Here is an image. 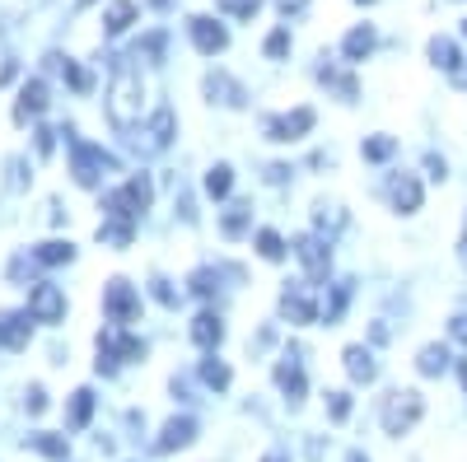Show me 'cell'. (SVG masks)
Wrapping results in <instances>:
<instances>
[{
	"label": "cell",
	"mask_w": 467,
	"mask_h": 462,
	"mask_svg": "<svg viewBox=\"0 0 467 462\" xmlns=\"http://www.w3.org/2000/svg\"><path fill=\"white\" fill-rule=\"evenodd\" d=\"M136 56H112V85H108V118L117 131H136L140 127V108H145V85L140 70L131 66Z\"/></svg>",
	"instance_id": "cell-1"
},
{
	"label": "cell",
	"mask_w": 467,
	"mask_h": 462,
	"mask_svg": "<svg viewBox=\"0 0 467 462\" xmlns=\"http://www.w3.org/2000/svg\"><path fill=\"white\" fill-rule=\"evenodd\" d=\"M61 136H66V145H70V178H75V187H89V191H94V187L103 182V173H117V154H108L103 145L80 140L70 122L61 127Z\"/></svg>",
	"instance_id": "cell-2"
},
{
	"label": "cell",
	"mask_w": 467,
	"mask_h": 462,
	"mask_svg": "<svg viewBox=\"0 0 467 462\" xmlns=\"http://www.w3.org/2000/svg\"><path fill=\"white\" fill-rule=\"evenodd\" d=\"M122 360H145V341L140 336H127L122 323H112V327L99 332V360H94V369L112 378Z\"/></svg>",
	"instance_id": "cell-3"
},
{
	"label": "cell",
	"mask_w": 467,
	"mask_h": 462,
	"mask_svg": "<svg viewBox=\"0 0 467 462\" xmlns=\"http://www.w3.org/2000/svg\"><path fill=\"white\" fill-rule=\"evenodd\" d=\"M425 416V397L416 393V388H393L383 397V406H379V420H383V430L388 435H407V430H416V420Z\"/></svg>",
	"instance_id": "cell-4"
},
{
	"label": "cell",
	"mask_w": 467,
	"mask_h": 462,
	"mask_svg": "<svg viewBox=\"0 0 467 462\" xmlns=\"http://www.w3.org/2000/svg\"><path fill=\"white\" fill-rule=\"evenodd\" d=\"M173 136H178V122H173V108L164 103V108H154L150 127H136L127 140H131V149L140 154V159H150V154H164L173 145Z\"/></svg>",
	"instance_id": "cell-5"
},
{
	"label": "cell",
	"mask_w": 467,
	"mask_h": 462,
	"mask_svg": "<svg viewBox=\"0 0 467 462\" xmlns=\"http://www.w3.org/2000/svg\"><path fill=\"white\" fill-rule=\"evenodd\" d=\"M318 112L314 108H295V112H262V136L276 140V145H290V140H304L314 131Z\"/></svg>",
	"instance_id": "cell-6"
},
{
	"label": "cell",
	"mask_w": 467,
	"mask_h": 462,
	"mask_svg": "<svg viewBox=\"0 0 467 462\" xmlns=\"http://www.w3.org/2000/svg\"><path fill=\"white\" fill-rule=\"evenodd\" d=\"M103 313H108V323H136V313H140V294H136V285L127 281V276H112L108 285H103Z\"/></svg>",
	"instance_id": "cell-7"
},
{
	"label": "cell",
	"mask_w": 467,
	"mask_h": 462,
	"mask_svg": "<svg viewBox=\"0 0 467 462\" xmlns=\"http://www.w3.org/2000/svg\"><path fill=\"white\" fill-rule=\"evenodd\" d=\"M314 285H318V281H290V285L281 290V318H285V323L304 327V323L318 318V294H314Z\"/></svg>",
	"instance_id": "cell-8"
},
{
	"label": "cell",
	"mask_w": 467,
	"mask_h": 462,
	"mask_svg": "<svg viewBox=\"0 0 467 462\" xmlns=\"http://www.w3.org/2000/svg\"><path fill=\"white\" fill-rule=\"evenodd\" d=\"M290 252L304 262V272H308V281H327V266H332V248H327V239L323 234H299L295 243H290Z\"/></svg>",
	"instance_id": "cell-9"
},
{
	"label": "cell",
	"mask_w": 467,
	"mask_h": 462,
	"mask_svg": "<svg viewBox=\"0 0 467 462\" xmlns=\"http://www.w3.org/2000/svg\"><path fill=\"white\" fill-rule=\"evenodd\" d=\"M187 33H192V47H197L202 56H220L229 47V28L215 24L211 15H192L187 19Z\"/></svg>",
	"instance_id": "cell-10"
},
{
	"label": "cell",
	"mask_w": 467,
	"mask_h": 462,
	"mask_svg": "<svg viewBox=\"0 0 467 462\" xmlns=\"http://www.w3.org/2000/svg\"><path fill=\"white\" fill-rule=\"evenodd\" d=\"M276 388L285 393V402H290V406H299V402L308 397V378H304L299 351H285V355L276 360Z\"/></svg>",
	"instance_id": "cell-11"
},
{
	"label": "cell",
	"mask_w": 467,
	"mask_h": 462,
	"mask_svg": "<svg viewBox=\"0 0 467 462\" xmlns=\"http://www.w3.org/2000/svg\"><path fill=\"white\" fill-rule=\"evenodd\" d=\"M28 313H33L37 323H61V318H66V294H61L57 285H47V281H37V285L28 290Z\"/></svg>",
	"instance_id": "cell-12"
},
{
	"label": "cell",
	"mask_w": 467,
	"mask_h": 462,
	"mask_svg": "<svg viewBox=\"0 0 467 462\" xmlns=\"http://www.w3.org/2000/svg\"><path fill=\"white\" fill-rule=\"evenodd\" d=\"M202 89H206V98L220 103V108H248V89L234 80V75H224V70H211Z\"/></svg>",
	"instance_id": "cell-13"
},
{
	"label": "cell",
	"mask_w": 467,
	"mask_h": 462,
	"mask_svg": "<svg viewBox=\"0 0 467 462\" xmlns=\"http://www.w3.org/2000/svg\"><path fill=\"white\" fill-rule=\"evenodd\" d=\"M192 444H197V420L173 416L169 426L160 430V439H154V453H178V448H192Z\"/></svg>",
	"instance_id": "cell-14"
},
{
	"label": "cell",
	"mask_w": 467,
	"mask_h": 462,
	"mask_svg": "<svg viewBox=\"0 0 467 462\" xmlns=\"http://www.w3.org/2000/svg\"><path fill=\"white\" fill-rule=\"evenodd\" d=\"M383 197L393 201V210L411 215V210H420V182L411 173H393V178L383 182Z\"/></svg>",
	"instance_id": "cell-15"
},
{
	"label": "cell",
	"mask_w": 467,
	"mask_h": 462,
	"mask_svg": "<svg viewBox=\"0 0 467 462\" xmlns=\"http://www.w3.org/2000/svg\"><path fill=\"white\" fill-rule=\"evenodd\" d=\"M431 61L449 75V80H453L458 89H467V56L449 43V37H435V43H431Z\"/></svg>",
	"instance_id": "cell-16"
},
{
	"label": "cell",
	"mask_w": 467,
	"mask_h": 462,
	"mask_svg": "<svg viewBox=\"0 0 467 462\" xmlns=\"http://www.w3.org/2000/svg\"><path fill=\"white\" fill-rule=\"evenodd\" d=\"M33 313H0V345L5 351H24L28 336H33Z\"/></svg>",
	"instance_id": "cell-17"
},
{
	"label": "cell",
	"mask_w": 467,
	"mask_h": 462,
	"mask_svg": "<svg viewBox=\"0 0 467 462\" xmlns=\"http://www.w3.org/2000/svg\"><path fill=\"white\" fill-rule=\"evenodd\" d=\"M318 80L341 98V103H356L360 98V85H356V75H350V70H341V66H332L327 56H323V66H318Z\"/></svg>",
	"instance_id": "cell-18"
},
{
	"label": "cell",
	"mask_w": 467,
	"mask_h": 462,
	"mask_svg": "<svg viewBox=\"0 0 467 462\" xmlns=\"http://www.w3.org/2000/svg\"><path fill=\"white\" fill-rule=\"evenodd\" d=\"M43 112H47V85L43 80H28L19 89V103H15V122L24 127L28 118H43Z\"/></svg>",
	"instance_id": "cell-19"
},
{
	"label": "cell",
	"mask_w": 467,
	"mask_h": 462,
	"mask_svg": "<svg viewBox=\"0 0 467 462\" xmlns=\"http://www.w3.org/2000/svg\"><path fill=\"white\" fill-rule=\"evenodd\" d=\"M131 239H136V220L103 215V224H99V243L103 248H131Z\"/></svg>",
	"instance_id": "cell-20"
},
{
	"label": "cell",
	"mask_w": 467,
	"mask_h": 462,
	"mask_svg": "<svg viewBox=\"0 0 467 462\" xmlns=\"http://www.w3.org/2000/svg\"><path fill=\"white\" fill-rule=\"evenodd\" d=\"M192 341H197L202 351H215V345L224 341V323H220V313H211V308H206V313L192 318Z\"/></svg>",
	"instance_id": "cell-21"
},
{
	"label": "cell",
	"mask_w": 467,
	"mask_h": 462,
	"mask_svg": "<svg viewBox=\"0 0 467 462\" xmlns=\"http://www.w3.org/2000/svg\"><path fill=\"white\" fill-rule=\"evenodd\" d=\"M346 374L356 378V383H374L379 378V364H374V355L365 351V345H346Z\"/></svg>",
	"instance_id": "cell-22"
},
{
	"label": "cell",
	"mask_w": 467,
	"mask_h": 462,
	"mask_svg": "<svg viewBox=\"0 0 467 462\" xmlns=\"http://www.w3.org/2000/svg\"><path fill=\"white\" fill-rule=\"evenodd\" d=\"M89 416H94V393H89V388H75V393H70V406H66V430L80 435V430L89 426Z\"/></svg>",
	"instance_id": "cell-23"
},
{
	"label": "cell",
	"mask_w": 467,
	"mask_h": 462,
	"mask_svg": "<svg viewBox=\"0 0 467 462\" xmlns=\"http://www.w3.org/2000/svg\"><path fill=\"white\" fill-rule=\"evenodd\" d=\"M33 262L37 266H66V262H75V243L70 239H47V243L33 248Z\"/></svg>",
	"instance_id": "cell-24"
},
{
	"label": "cell",
	"mask_w": 467,
	"mask_h": 462,
	"mask_svg": "<svg viewBox=\"0 0 467 462\" xmlns=\"http://www.w3.org/2000/svg\"><path fill=\"white\" fill-rule=\"evenodd\" d=\"M369 52H374V28H369V24L350 28V33L341 37V56H346V61H365Z\"/></svg>",
	"instance_id": "cell-25"
},
{
	"label": "cell",
	"mask_w": 467,
	"mask_h": 462,
	"mask_svg": "<svg viewBox=\"0 0 467 462\" xmlns=\"http://www.w3.org/2000/svg\"><path fill=\"white\" fill-rule=\"evenodd\" d=\"M248 224H253V206H248V201H234V206L220 215V234H224V239H244Z\"/></svg>",
	"instance_id": "cell-26"
},
{
	"label": "cell",
	"mask_w": 467,
	"mask_h": 462,
	"mask_svg": "<svg viewBox=\"0 0 467 462\" xmlns=\"http://www.w3.org/2000/svg\"><path fill=\"white\" fill-rule=\"evenodd\" d=\"M24 444H28L33 453L52 457V462H66V457H70V439H66V435H43V430H37V435H28Z\"/></svg>",
	"instance_id": "cell-27"
},
{
	"label": "cell",
	"mask_w": 467,
	"mask_h": 462,
	"mask_svg": "<svg viewBox=\"0 0 467 462\" xmlns=\"http://www.w3.org/2000/svg\"><path fill=\"white\" fill-rule=\"evenodd\" d=\"M47 66H52V70H61V75H66V85H70V89H75V94H89V85H94V80H89V70H85V66H75V61H70V56H57V52H52V56H47Z\"/></svg>",
	"instance_id": "cell-28"
},
{
	"label": "cell",
	"mask_w": 467,
	"mask_h": 462,
	"mask_svg": "<svg viewBox=\"0 0 467 462\" xmlns=\"http://www.w3.org/2000/svg\"><path fill=\"white\" fill-rule=\"evenodd\" d=\"M131 24H136V5H131V0H112V5H108V15H103V28H108V37L127 33Z\"/></svg>",
	"instance_id": "cell-29"
},
{
	"label": "cell",
	"mask_w": 467,
	"mask_h": 462,
	"mask_svg": "<svg viewBox=\"0 0 467 462\" xmlns=\"http://www.w3.org/2000/svg\"><path fill=\"white\" fill-rule=\"evenodd\" d=\"M187 290L197 294V299H215V290H220V272H215V266H197V272L187 276Z\"/></svg>",
	"instance_id": "cell-30"
},
{
	"label": "cell",
	"mask_w": 467,
	"mask_h": 462,
	"mask_svg": "<svg viewBox=\"0 0 467 462\" xmlns=\"http://www.w3.org/2000/svg\"><path fill=\"white\" fill-rule=\"evenodd\" d=\"M416 369H420L425 378L444 374V369H449V351H444V345H425V351L416 355Z\"/></svg>",
	"instance_id": "cell-31"
},
{
	"label": "cell",
	"mask_w": 467,
	"mask_h": 462,
	"mask_svg": "<svg viewBox=\"0 0 467 462\" xmlns=\"http://www.w3.org/2000/svg\"><path fill=\"white\" fill-rule=\"evenodd\" d=\"M350 294H356V281H337V285H332V303L323 308V318H327V323H341V313H346Z\"/></svg>",
	"instance_id": "cell-32"
},
{
	"label": "cell",
	"mask_w": 467,
	"mask_h": 462,
	"mask_svg": "<svg viewBox=\"0 0 467 462\" xmlns=\"http://www.w3.org/2000/svg\"><path fill=\"white\" fill-rule=\"evenodd\" d=\"M229 378H234V374H229V364H224V360H215V355H211V360H202V383H206V388L224 393V388H229Z\"/></svg>",
	"instance_id": "cell-33"
},
{
	"label": "cell",
	"mask_w": 467,
	"mask_h": 462,
	"mask_svg": "<svg viewBox=\"0 0 467 462\" xmlns=\"http://www.w3.org/2000/svg\"><path fill=\"white\" fill-rule=\"evenodd\" d=\"M127 197H131V206L145 215L150 210V197H154V182L145 178V173H136V178H127Z\"/></svg>",
	"instance_id": "cell-34"
},
{
	"label": "cell",
	"mask_w": 467,
	"mask_h": 462,
	"mask_svg": "<svg viewBox=\"0 0 467 462\" xmlns=\"http://www.w3.org/2000/svg\"><path fill=\"white\" fill-rule=\"evenodd\" d=\"M103 215H122V220H140V210L131 206V197H127V187L122 191H108L103 197Z\"/></svg>",
	"instance_id": "cell-35"
},
{
	"label": "cell",
	"mask_w": 467,
	"mask_h": 462,
	"mask_svg": "<svg viewBox=\"0 0 467 462\" xmlns=\"http://www.w3.org/2000/svg\"><path fill=\"white\" fill-rule=\"evenodd\" d=\"M229 187H234V169H229V164H215V169L206 173V191H211L215 201H224Z\"/></svg>",
	"instance_id": "cell-36"
},
{
	"label": "cell",
	"mask_w": 467,
	"mask_h": 462,
	"mask_svg": "<svg viewBox=\"0 0 467 462\" xmlns=\"http://www.w3.org/2000/svg\"><path fill=\"white\" fill-rule=\"evenodd\" d=\"M393 154H398V140L393 136H369L365 140V159L369 164H383V159H393Z\"/></svg>",
	"instance_id": "cell-37"
},
{
	"label": "cell",
	"mask_w": 467,
	"mask_h": 462,
	"mask_svg": "<svg viewBox=\"0 0 467 462\" xmlns=\"http://www.w3.org/2000/svg\"><path fill=\"white\" fill-rule=\"evenodd\" d=\"M257 252H262L266 262H285V243H281L276 229H262V234H257Z\"/></svg>",
	"instance_id": "cell-38"
},
{
	"label": "cell",
	"mask_w": 467,
	"mask_h": 462,
	"mask_svg": "<svg viewBox=\"0 0 467 462\" xmlns=\"http://www.w3.org/2000/svg\"><path fill=\"white\" fill-rule=\"evenodd\" d=\"M262 52H266L271 61H281V56L290 52V28H276V33H266V43H262Z\"/></svg>",
	"instance_id": "cell-39"
},
{
	"label": "cell",
	"mask_w": 467,
	"mask_h": 462,
	"mask_svg": "<svg viewBox=\"0 0 467 462\" xmlns=\"http://www.w3.org/2000/svg\"><path fill=\"white\" fill-rule=\"evenodd\" d=\"M220 10L234 15V19H253L262 10V0H220Z\"/></svg>",
	"instance_id": "cell-40"
},
{
	"label": "cell",
	"mask_w": 467,
	"mask_h": 462,
	"mask_svg": "<svg viewBox=\"0 0 467 462\" xmlns=\"http://www.w3.org/2000/svg\"><path fill=\"white\" fill-rule=\"evenodd\" d=\"M150 294L160 299L164 308H173V303H178V290H173V285H169L164 276H150Z\"/></svg>",
	"instance_id": "cell-41"
},
{
	"label": "cell",
	"mask_w": 467,
	"mask_h": 462,
	"mask_svg": "<svg viewBox=\"0 0 467 462\" xmlns=\"http://www.w3.org/2000/svg\"><path fill=\"white\" fill-rule=\"evenodd\" d=\"M327 416L341 426V420L350 416V393H327Z\"/></svg>",
	"instance_id": "cell-42"
},
{
	"label": "cell",
	"mask_w": 467,
	"mask_h": 462,
	"mask_svg": "<svg viewBox=\"0 0 467 462\" xmlns=\"http://www.w3.org/2000/svg\"><path fill=\"white\" fill-rule=\"evenodd\" d=\"M24 411H28V416H43V411H47V393L37 388V383H33V388L24 393Z\"/></svg>",
	"instance_id": "cell-43"
},
{
	"label": "cell",
	"mask_w": 467,
	"mask_h": 462,
	"mask_svg": "<svg viewBox=\"0 0 467 462\" xmlns=\"http://www.w3.org/2000/svg\"><path fill=\"white\" fill-rule=\"evenodd\" d=\"M136 56H150V61H160V56H164V33H150L145 43L136 47Z\"/></svg>",
	"instance_id": "cell-44"
},
{
	"label": "cell",
	"mask_w": 467,
	"mask_h": 462,
	"mask_svg": "<svg viewBox=\"0 0 467 462\" xmlns=\"http://www.w3.org/2000/svg\"><path fill=\"white\" fill-rule=\"evenodd\" d=\"M57 136H61V131H52V127H37V131H33V145H37V154H43V159H47V154H52Z\"/></svg>",
	"instance_id": "cell-45"
},
{
	"label": "cell",
	"mask_w": 467,
	"mask_h": 462,
	"mask_svg": "<svg viewBox=\"0 0 467 462\" xmlns=\"http://www.w3.org/2000/svg\"><path fill=\"white\" fill-rule=\"evenodd\" d=\"M425 169H431V178H435V182H444V178H449V164L440 159V154H431V159H425Z\"/></svg>",
	"instance_id": "cell-46"
},
{
	"label": "cell",
	"mask_w": 467,
	"mask_h": 462,
	"mask_svg": "<svg viewBox=\"0 0 467 462\" xmlns=\"http://www.w3.org/2000/svg\"><path fill=\"white\" fill-rule=\"evenodd\" d=\"M449 336H453V341H462V345H467V313H458V318H453V323H449Z\"/></svg>",
	"instance_id": "cell-47"
},
{
	"label": "cell",
	"mask_w": 467,
	"mask_h": 462,
	"mask_svg": "<svg viewBox=\"0 0 467 462\" xmlns=\"http://www.w3.org/2000/svg\"><path fill=\"white\" fill-rule=\"evenodd\" d=\"M276 5H281V15L290 19V15H304V10H308V0H276Z\"/></svg>",
	"instance_id": "cell-48"
},
{
	"label": "cell",
	"mask_w": 467,
	"mask_h": 462,
	"mask_svg": "<svg viewBox=\"0 0 467 462\" xmlns=\"http://www.w3.org/2000/svg\"><path fill=\"white\" fill-rule=\"evenodd\" d=\"M285 178H290L285 164H266V182H285Z\"/></svg>",
	"instance_id": "cell-49"
},
{
	"label": "cell",
	"mask_w": 467,
	"mask_h": 462,
	"mask_svg": "<svg viewBox=\"0 0 467 462\" xmlns=\"http://www.w3.org/2000/svg\"><path fill=\"white\" fill-rule=\"evenodd\" d=\"M178 210H182V220H187V224H197V210H192V197H178Z\"/></svg>",
	"instance_id": "cell-50"
},
{
	"label": "cell",
	"mask_w": 467,
	"mask_h": 462,
	"mask_svg": "<svg viewBox=\"0 0 467 462\" xmlns=\"http://www.w3.org/2000/svg\"><path fill=\"white\" fill-rule=\"evenodd\" d=\"M458 257L467 262V224H462V239H458Z\"/></svg>",
	"instance_id": "cell-51"
},
{
	"label": "cell",
	"mask_w": 467,
	"mask_h": 462,
	"mask_svg": "<svg viewBox=\"0 0 467 462\" xmlns=\"http://www.w3.org/2000/svg\"><path fill=\"white\" fill-rule=\"evenodd\" d=\"M262 462H285V457H281V453H266V457H262Z\"/></svg>",
	"instance_id": "cell-52"
},
{
	"label": "cell",
	"mask_w": 467,
	"mask_h": 462,
	"mask_svg": "<svg viewBox=\"0 0 467 462\" xmlns=\"http://www.w3.org/2000/svg\"><path fill=\"white\" fill-rule=\"evenodd\" d=\"M458 374H462V383H467V360H458Z\"/></svg>",
	"instance_id": "cell-53"
},
{
	"label": "cell",
	"mask_w": 467,
	"mask_h": 462,
	"mask_svg": "<svg viewBox=\"0 0 467 462\" xmlns=\"http://www.w3.org/2000/svg\"><path fill=\"white\" fill-rule=\"evenodd\" d=\"M350 462H369V457H365V453H350Z\"/></svg>",
	"instance_id": "cell-54"
},
{
	"label": "cell",
	"mask_w": 467,
	"mask_h": 462,
	"mask_svg": "<svg viewBox=\"0 0 467 462\" xmlns=\"http://www.w3.org/2000/svg\"><path fill=\"white\" fill-rule=\"evenodd\" d=\"M75 5H80V10H85V5H94V0H75Z\"/></svg>",
	"instance_id": "cell-55"
},
{
	"label": "cell",
	"mask_w": 467,
	"mask_h": 462,
	"mask_svg": "<svg viewBox=\"0 0 467 462\" xmlns=\"http://www.w3.org/2000/svg\"><path fill=\"white\" fill-rule=\"evenodd\" d=\"M360 5H374V0H360Z\"/></svg>",
	"instance_id": "cell-56"
}]
</instances>
